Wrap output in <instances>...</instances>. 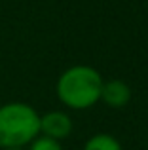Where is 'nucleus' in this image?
<instances>
[{"instance_id":"2","label":"nucleus","mask_w":148,"mask_h":150,"mask_svg":"<svg viewBox=\"0 0 148 150\" xmlns=\"http://www.w3.org/2000/svg\"><path fill=\"white\" fill-rule=\"evenodd\" d=\"M40 133V116L25 103L0 106V148L25 146Z\"/></svg>"},{"instance_id":"3","label":"nucleus","mask_w":148,"mask_h":150,"mask_svg":"<svg viewBox=\"0 0 148 150\" xmlns=\"http://www.w3.org/2000/svg\"><path fill=\"white\" fill-rule=\"evenodd\" d=\"M72 131V120L68 118V114L61 112V110H53L44 116H40V133L49 139H67Z\"/></svg>"},{"instance_id":"1","label":"nucleus","mask_w":148,"mask_h":150,"mask_svg":"<svg viewBox=\"0 0 148 150\" xmlns=\"http://www.w3.org/2000/svg\"><path fill=\"white\" fill-rule=\"evenodd\" d=\"M103 76L99 70L87 65H76L67 69L57 80V97L65 106L74 110L91 108L101 101Z\"/></svg>"},{"instance_id":"7","label":"nucleus","mask_w":148,"mask_h":150,"mask_svg":"<svg viewBox=\"0 0 148 150\" xmlns=\"http://www.w3.org/2000/svg\"><path fill=\"white\" fill-rule=\"evenodd\" d=\"M4 150H23L21 146H11V148H4Z\"/></svg>"},{"instance_id":"6","label":"nucleus","mask_w":148,"mask_h":150,"mask_svg":"<svg viewBox=\"0 0 148 150\" xmlns=\"http://www.w3.org/2000/svg\"><path fill=\"white\" fill-rule=\"evenodd\" d=\"M29 150H63L59 141L55 139H49V137H36V139L30 143V148Z\"/></svg>"},{"instance_id":"4","label":"nucleus","mask_w":148,"mask_h":150,"mask_svg":"<svg viewBox=\"0 0 148 150\" xmlns=\"http://www.w3.org/2000/svg\"><path fill=\"white\" fill-rule=\"evenodd\" d=\"M131 99V88L123 80H108L103 82L101 101L110 108H122Z\"/></svg>"},{"instance_id":"5","label":"nucleus","mask_w":148,"mask_h":150,"mask_svg":"<svg viewBox=\"0 0 148 150\" xmlns=\"http://www.w3.org/2000/svg\"><path fill=\"white\" fill-rule=\"evenodd\" d=\"M84 150H122V144L108 133H97L85 143Z\"/></svg>"}]
</instances>
